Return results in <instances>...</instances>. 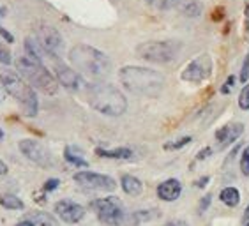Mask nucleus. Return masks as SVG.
Masks as SVG:
<instances>
[{
  "instance_id": "f257e3e1",
  "label": "nucleus",
  "mask_w": 249,
  "mask_h": 226,
  "mask_svg": "<svg viewBox=\"0 0 249 226\" xmlns=\"http://www.w3.org/2000/svg\"><path fill=\"white\" fill-rule=\"evenodd\" d=\"M119 78L125 90L136 96L156 97L164 88V76L156 69L125 66L119 71Z\"/></svg>"
},
{
  "instance_id": "f03ea898",
  "label": "nucleus",
  "mask_w": 249,
  "mask_h": 226,
  "mask_svg": "<svg viewBox=\"0 0 249 226\" xmlns=\"http://www.w3.org/2000/svg\"><path fill=\"white\" fill-rule=\"evenodd\" d=\"M69 62L72 64L74 71L85 74L94 80L106 78L111 71L110 57L101 50L89 46V44H76L69 52Z\"/></svg>"
},
{
  "instance_id": "7ed1b4c3",
  "label": "nucleus",
  "mask_w": 249,
  "mask_h": 226,
  "mask_svg": "<svg viewBox=\"0 0 249 226\" xmlns=\"http://www.w3.org/2000/svg\"><path fill=\"white\" fill-rule=\"evenodd\" d=\"M87 101L96 111L106 117H120L127 110V99L110 83H92L87 88Z\"/></svg>"
},
{
  "instance_id": "20e7f679",
  "label": "nucleus",
  "mask_w": 249,
  "mask_h": 226,
  "mask_svg": "<svg viewBox=\"0 0 249 226\" xmlns=\"http://www.w3.org/2000/svg\"><path fill=\"white\" fill-rule=\"evenodd\" d=\"M0 83L4 85L11 97H15L16 101L21 104L25 115L27 117H36L39 110L37 96L34 88L29 83L25 82L23 78L19 76L18 72L11 71L9 68H0Z\"/></svg>"
},
{
  "instance_id": "39448f33",
  "label": "nucleus",
  "mask_w": 249,
  "mask_h": 226,
  "mask_svg": "<svg viewBox=\"0 0 249 226\" xmlns=\"http://www.w3.org/2000/svg\"><path fill=\"white\" fill-rule=\"evenodd\" d=\"M18 74L23 80H27L30 87L37 88L46 96H55L58 92V82L52 72L46 69V66L41 62H34L29 57H19L16 60Z\"/></svg>"
},
{
  "instance_id": "423d86ee",
  "label": "nucleus",
  "mask_w": 249,
  "mask_h": 226,
  "mask_svg": "<svg viewBox=\"0 0 249 226\" xmlns=\"http://www.w3.org/2000/svg\"><path fill=\"white\" fill-rule=\"evenodd\" d=\"M180 52V43L177 41H145L138 44L136 55L152 64H168L175 60Z\"/></svg>"
},
{
  "instance_id": "0eeeda50",
  "label": "nucleus",
  "mask_w": 249,
  "mask_h": 226,
  "mask_svg": "<svg viewBox=\"0 0 249 226\" xmlns=\"http://www.w3.org/2000/svg\"><path fill=\"white\" fill-rule=\"evenodd\" d=\"M92 209H94L97 219L103 226H125V223H127L125 209L117 196L94 200Z\"/></svg>"
},
{
  "instance_id": "6e6552de",
  "label": "nucleus",
  "mask_w": 249,
  "mask_h": 226,
  "mask_svg": "<svg viewBox=\"0 0 249 226\" xmlns=\"http://www.w3.org/2000/svg\"><path fill=\"white\" fill-rule=\"evenodd\" d=\"M36 41L39 43V46L43 48V52L48 55L50 58H58L62 57L64 53V39L60 35L55 27L52 25H46V23H41L36 27Z\"/></svg>"
},
{
  "instance_id": "1a4fd4ad",
  "label": "nucleus",
  "mask_w": 249,
  "mask_h": 226,
  "mask_svg": "<svg viewBox=\"0 0 249 226\" xmlns=\"http://www.w3.org/2000/svg\"><path fill=\"white\" fill-rule=\"evenodd\" d=\"M21 154L25 156L27 159H30L34 164H37L41 168H50L53 164V156L43 143H39L36 139H21L18 143Z\"/></svg>"
},
{
  "instance_id": "9d476101",
  "label": "nucleus",
  "mask_w": 249,
  "mask_h": 226,
  "mask_svg": "<svg viewBox=\"0 0 249 226\" xmlns=\"http://www.w3.org/2000/svg\"><path fill=\"white\" fill-rule=\"evenodd\" d=\"M212 74V58L203 53L198 55L196 58H193L191 62L187 64L186 69L182 71V80L191 83H201L209 80Z\"/></svg>"
},
{
  "instance_id": "9b49d317",
  "label": "nucleus",
  "mask_w": 249,
  "mask_h": 226,
  "mask_svg": "<svg viewBox=\"0 0 249 226\" xmlns=\"http://www.w3.org/2000/svg\"><path fill=\"white\" fill-rule=\"evenodd\" d=\"M74 182L90 191H113L117 188V182L113 178L96 172H78L74 175Z\"/></svg>"
},
{
  "instance_id": "f8f14e48",
  "label": "nucleus",
  "mask_w": 249,
  "mask_h": 226,
  "mask_svg": "<svg viewBox=\"0 0 249 226\" xmlns=\"http://www.w3.org/2000/svg\"><path fill=\"white\" fill-rule=\"evenodd\" d=\"M55 214L67 225H74L85 217V209L71 200H60L55 203Z\"/></svg>"
},
{
  "instance_id": "ddd939ff",
  "label": "nucleus",
  "mask_w": 249,
  "mask_h": 226,
  "mask_svg": "<svg viewBox=\"0 0 249 226\" xmlns=\"http://www.w3.org/2000/svg\"><path fill=\"white\" fill-rule=\"evenodd\" d=\"M55 78H57L58 85H62V87H66L67 90H80L83 85V80L82 76H80V72H76L74 69L67 68V66H64V64L57 62V66H55Z\"/></svg>"
},
{
  "instance_id": "4468645a",
  "label": "nucleus",
  "mask_w": 249,
  "mask_h": 226,
  "mask_svg": "<svg viewBox=\"0 0 249 226\" xmlns=\"http://www.w3.org/2000/svg\"><path fill=\"white\" fill-rule=\"evenodd\" d=\"M242 133H244V124H240V122H230V124L223 125L221 129L216 131V141L219 143L221 149H225V147H228L230 143H233Z\"/></svg>"
},
{
  "instance_id": "2eb2a0df",
  "label": "nucleus",
  "mask_w": 249,
  "mask_h": 226,
  "mask_svg": "<svg viewBox=\"0 0 249 226\" xmlns=\"http://www.w3.org/2000/svg\"><path fill=\"white\" fill-rule=\"evenodd\" d=\"M182 192V184L177 178H168L158 186V196L163 202H175Z\"/></svg>"
},
{
  "instance_id": "dca6fc26",
  "label": "nucleus",
  "mask_w": 249,
  "mask_h": 226,
  "mask_svg": "<svg viewBox=\"0 0 249 226\" xmlns=\"http://www.w3.org/2000/svg\"><path fill=\"white\" fill-rule=\"evenodd\" d=\"M23 46H25V52H27V57H29L30 60H34V62L43 64L44 58L48 57V55L43 52V48L39 46V43L36 41V37H27L25 39Z\"/></svg>"
},
{
  "instance_id": "f3484780",
  "label": "nucleus",
  "mask_w": 249,
  "mask_h": 226,
  "mask_svg": "<svg viewBox=\"0 0 249 226\" xmlns=\"http://www.w3.org/2000/svg\"><path fill=\"white\" fill-rule=\"evenodd\" d=\"M120 184H122L124 192H127L129 196H140L142 191H143V184H142V180L133 177V175H124L122 180H120Z\"/></svg>"
},
{
  "instance_id": "a211bd4d",
  "label": "nucleus",
  "mask_w": 249,
  "mask_h": 226,
  "mask_svg": "<svg viewBox=\"0 0 249 226\" xmlns=\"http://www.w3.org/2000/svg\"><path fill=\"white\" fill-rule=\"evenodd\" d=\"M27 219L32 221L36 226H58V221L48 212H30Z\"/></svg>"
},
{
  "instance_id": "6ab92c4d",
  "label": "nucleus",
  "mask_w": 249,
  "mask_h": 226,
  "mask_svg": "<svg viewBox=\"0 0 249 226\" xmlns=\"http://www.w3.org/2000/svg\"><path fill=\"white\" fill-rule=\"evenodd\" d=\"M96 154L101 156V157H110V159H131L133 157V150L127 149V147H120V149H111V150L97 149Z\"/></svg>"
},
{
  "instance_id": "aec40b11",
  "label": "nucleus",
  "mask_w": 249,
  "mask_h": 226,
  "mask_svg": "<svg viewBox=\"0 0 249 226\" xmlns=\"http://www.w3.org/2000/svg\"><path fill=\"white\" fill-rule=\"evenodd\" d=\"M64 157H66L67 163L74 164V166H78V168H87L89 166V163H87L85 159H83V156L78 154V149H74V147H66V150H64Z\"/></svg>"
},
{
  "instance_id": "412c9836",
  "label": "nucleus",
  "mask_w": 249,
  "mask_h": 226,
  "mask_svg": "<svg viewBox=\"0 0 249 226\" xmlns=\"http://www.w3.org/2000/svg\"><path fill=\"white\" fill-rule=\"evenodd\" d=\"M219 198L221 202L225 203V205H228V207H237L240 202V194L235 188H225L221 191Z\"/></svg>"
},
{
  "instance_id": "4be33fe9",
  "label": "nucleus",
  "mask_w": 249,
  "mask_h": 226,
  "mask_svg": "<svg viewBox=\"0 0 249 226\" xmlns=\"http://www.w3.org/2000/svg\"><path fill=\"white\" fill-rule=\"evenodd\" d=\"M178 7H180V13H182L184 16H189V18L200 16L201 11H203V5H201L200 2H196V0H189V2H186V4L180 2Z\"/></svg>"
},
{
  "instance_id": "5701e85b",
  "label": "nucleus",
  "mask_w": 249,
  "mask_h": 226,
  "mask_svg": "<svg viewBox=\"0 0 249 226\" xmlns=\"http://www.w3.org/2000/svg\"><path fill=\"white\" fill-rule=\"evenodd\" d=\"M145 4L152 7V9H158V11H170V9H175L178 7V4L182 2V0H143Z\"/></svg>"
},
{
  "instance_id": "b1692460",
  "label": "nucleus",
  "mask_w": 249,
  "mask_h": 226,
  "mask_svg": "<svg viewBox=\"0 0 249 226\" xmlns=\"http://www.w3.org/2000/svg\"><path fill=\"white\" fill-rule=\"evenodd\" d=\"M0 205L9 210H21L23 209V202L15 194H0Z\"/></svg>"
},
{
  "instance_id": "393cba45",
  "label": "nucleus",
  "mask_w": 249,
  "mask_h": 226,
  "mask_svg": "<svg viewBox=\"0 0 249 226\" xmlns=\"http://www.w3.org/2000/svg\"><path fill=\"white\" fill-rule=\"evenodd\" d=\"M187 143H191V136H182L180 139L164 143V150H178V149H182V147H186Z\"/></svg>"
},
{
  "instance_id": "a878e982",
  "label": "nucleus",
  "mask_w": 249,
  "mask_h": 226,
  "mask_svg": "<svg viewBox=\"0 0 249 226\" xmlns=\"http://www.w3.org/2000/svg\"><path fill=\"white\" fill-rule=\"evenodd\" d=\"M239 106H240V110H249V83L244 85V88H242V92H240Z\"/></svg>"
},
{
  "instance_id": "bb28decb",
  "label": "nucleus",
  "mask_w": 249,
  "mask_h": 226,
  "mask_svg": "<svg viewBox=\"0 0 249 226\" xmlns=\"http://www.w3.org/2000/svg\"><path fill=\"white\" fill-rule=\"evenodd\" d=\"M240 172L249 177V147H246L244 152H242V157H240Z\"/></svg>"
},
{
  "instance_id": "cd10ccee",
  "label": "nucleus",
  "mask_w": 249,
  "mask_h": 226,
  "mask_svg": "<svg viewBox=\"0 0 249 226\" xmlns=\"http://www.w3.org/2000/svg\"><path fill=\"white\" fill-rule=\"evenodd\" d=\"M11 60H13V57H11L9 48L0 43V64H4V66H9Z\"/></svg>"
},
{
  "instance_id": "c85d7f7f",
  "label": "nucleus",
  "mask_w": 249,
  "mask_h": 226,
  "mask_svg": "<svg viewBox=\"0 0 249 226\" xmlns=\"http://www.w3.org/2000/svg\"><path fill=\"white\" fill-rule=\"evenodd\" d=\"M248 78H249V53L246 55L244 64H242V69H240V82L242 83L248 82Z\"/></svg>"
},
{
  "instance_id": "c756f323",
  "label": "nucleus",
  "mask_w": 249,
  "mask_h": 226,
  "mask_svg": "<svg viewBox=\"0 0 249 226\" xmlns=\"http://www.w3.org/2000/svg\"><path fill=\"white\" fill-rule=\"evenodd\" d=\"M58 184H60V180H58V178H50L48 182L44 184V191L50 192V191H53V189H57Z\"/></svg>"
},
{
  "instance_id": "7c9ffc66",
  "label": "nucleus",
  "mask_w": 249,
  "mask_h": 226,
  "mask_svg": "<svg viewBox=\"0 0 249 226\" xmlns=\"http://www.w3.org/2000/svg\"><path fill=\"white\" fill-rule=\"evenodd\" d=\"M233 82H235V78H233V76L228 78V82H226L225 85H223V88H221V92H223V94H228V92L231 90V87H233Z\"/></svg>"
},
{
  "instance_id": "2f4dec72",
  "label": "nucleus",
  "mask_w": 249,
  "mask_h": 226,
  "mask_svg": "<svg viewBox=\"0 0 249 226\" xmlns=\"http://www.w3.org/2000/svg\"><path fill=\"white\" fill-rule=\"evenodd\" d=\"M211 200H212L211 194H207V196H203V200H201V203H200V212H203L207 207H209V205H211Z\"/></svg>"
},
{
  "instance_id": "473e14b6",
  "label": "nucleus",
  "mask_w": 249,
  "mask_h": 226,
  "mask_svg": "<svg viewBox=\"0 0 249 226\" xmlns=\"http://www.w3.org/2000/svg\"><path fill=\"white\" fill-rule=\"evenodd\" d=\"M0 35H2V37H4L5 41H7V43H13V41H15L13 34H9V32H7L5 29H2V27H0Z\"/></svg>"
},
{
  "instance_id": "72a5a7b5",
  "label": "nucleus",
  "mask_w": 249,
  "mask_h": 226,
  "mask_svg": "<svg viewBox=\"0 0 249 226\" xmlns=\"http://www.w3.org/2000/svg\"><path fill=\"white\" fill-rule=\"evenodd\" d=\"M211 154H212V149H209V147H207V149H203L200 154L196 156V159H205L207 156H211Z\"/></svg>"
},
{
  "instance_id": "f704fd0d",
  "label": "nucleus",
  "mask_w": 249,
  "mask_h": 226,
  "mask_svg": "<svg viewBox=\"0 0 249 226\" xmlns=\"http://www.w3.org/2000/svg\"><path fill=\"white\" fill-rule=\"evenodd\" d=\"M164 226H189L186 221H182V219H177V221H170V223H166Z\"/></svg>"
},
{
  "instance_id": "c9c22d12",
  "label": "nucleus",
  "mask_w": 249,
  "mask_h": 226,
  "mask_svg": "<svg viewBox=\"0 0 249 226\" xmlns=\"http://www.w3.org/2000/svg\"><path fill=\"white\" fill-rule=\"evenodd\" d=\"M242 225H244V226H249V205L246 207L244 217H242Z\"/></svg>"
},
{
  "instance_id": "e433bc0d",
  "label": "nucleus",
  "mask_w": 249,
  "mask_h": 226,
  "mask_svg": "<svg viewBox=\"0 0 249 226\" xmlns=\"http://www.w3.org/2000/svg\"><path fill=\"white\" fill-rule=\"evenodd\" d=\"M5 174H7V164L0 159V175H5Z\"/></svg>"
},
{
  "instance_id": "4c0bfd02",
  "label": "nucleus",
  "mask_w": 249,
  "mask_h": 226,
  "mask_svg": "<svg viewBox=\"0 0 249 226\" xmlns=\"http://www.w3.org/2000/svg\"><path fill=\"white\" fill-rule=\"evenodd\" d=\"M16 226H36L32 221H29V219H25V221H21V223H18Z\"/></svg>"
},
{
  "instance_id": "58836bf2",
  "label": "nucleus",
  "mask_w": 249,
  "mask_h": 226,
  "mask_svg": "<svg viewBox=\"0 0 249 226\" xmlns=\"http://www.w3.org/2000/svg\"><path fill=\"white\" fill-rule=\"evenodd\" d=\"M207 182H209V177H203V178H201V180H198L196 186H205Z\"/></svg>"
},
{
  "instance_id": "ea45409f",
  "label": "nucleus",
  "mask_w": 249,
  "mask_h": 226,
  "mask_svg": "<svg viewBox=\"0 0 249 226\" xmlns=\"http://www.w3.org/2000/svg\"><path fill=\"white\" fill-rule=\"evenodd\" d=\"M0 15H2V11H0Z\"/></svg>"
}]
</instances>
